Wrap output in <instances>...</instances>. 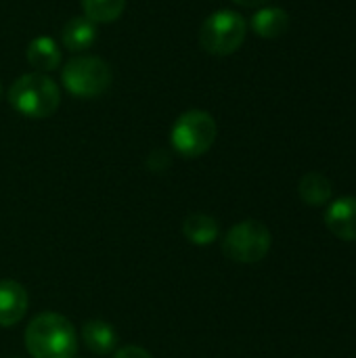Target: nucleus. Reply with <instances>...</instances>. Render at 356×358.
Returning <instances> with one entry per match:
<instances>
[{"instance_id": "obj_1", "label": "nucleus", "mask_w": 356, "mask_h": 358, "mask_svg": "<svg viewBox=\"0 0 356 358\" xmlns=\"http://www.w3.org/2000/svg\"><path fill=\"white\" fill-rule=\"evenodd\" d=\"M25 348L31 358H73L78 334L63 315L42 313L25 329Z\"/></svg>"}, {"instance_id": "obj_2", "label": "nucleus", "mask_w": 356, "mask_h": 358, "mask_svg": "<svg viewBox=\"0 0 356 358\" xmlns=\"http://www.w3.org/2000/svg\"><path fill=\"white\" fill-rule=\"evenodd\" d=\"M8 103L21 115L31 120H42L57 111L61 103V90L48 76L34 71L17 78L10 84Z\"/></svg>"}, {"instance_id": "obj_3", "label": "nucleus", "mask_w": 356, "mask_h": 358, "mask_svg": "<svg viewBox=\"0 0 356 358\" xmlns=\"http://www.w3.org/2000/svg\"><path fill=\"white\" fill-rule=\"evenodd\" d=\"M216 122L208 111L191 109L185 111L172 126L170 141L176 153L183 157H199L210 151L216 141Z\"/></svg>"}, {"instance_id": "obj_4", "label": "nucleus", "mask_w": 356, "mask_h": 358, "mask_svg": "<svg viewBox=\"0 0 356 358\" xmlns=\"http://www.w3.org/2000/svg\"><path fill=\"white\" fill-rule=\"evenodd\" d=\"M245 40V19L235 10H216L212 13L201 29H199V44L206 52L227 57L239 50Z\"/></svg>"}, {"instance_id": "obj_5", "label": "nucleus", "mask_w": 356, "mask_h": 358, "mask_svg": "<svg viewBox=\"0 0 356 358\" xmlns=\"http://www.w3.org/2000/svg\"><path fill=\"white\" fill-rule=\"evenodd\" d=\"M273 245L271 231L258 220L237 222L222 241V252L229 260L239 264H256L266 258Z\"/></svg>"}, {"instance_id": "obj_6", "label": "nucleus", "mask_w": 356, "mask_h": 358, "mask_svg": "<svg viewBox=\"0 0 356 358\" xmlns=\"http://www.w3.org/2000/svg\"><path fill=\"white\" fill-rule=\"evenodd\" d=\"M63 86L73 94L82 99H92L103 94L111 84V67L107 61L99 57H76L69 63H65L61 73Z\"/></svg>"}, {"instance_id": "obj_7", "label": "nucleus", "mask_w": 356, "mask_h": 358, "mask_svg": "<svg viewBox=\"0 0 356 358\" xmlns=\"http://www.w3.org/2000/svg\"><path fill=\"white\" fill-rule=\"evenodd\" d=\"M27 292L21 283L13 279L0 281V327L17 325L27 313Z\"/></svg>"}, {"instance_id": "obj_8", "label": "nucleus", "mask_w": 356, "mask_h": 358, "mask_svg": "<svg viewBox=\"0 0 356 358\" xmlns=\"http://www.w3.org/2000/svg\"><path fill=\"white\" fill-rule=\"evenodd\" d=\"M327 229L342 241H356V197L334 201L325 212Z\"/></svg>"}, {"instance_id": "obj_9", "label": "nucleus", "mask_w": 356, "mask_h": 358, "mask_svg": "<svg viewBox=\"0 0 356 358\" xmlns=\"http://www.w3.org/2000/svg\"><path fill=\"white\" fill-rule=\"evenodd\" d=\"M82 342L92 355H109L118 346V334L111 323L92 319L82 327Z\"/></svg>"}, {"instance_id": "obj_10", "label": "nucleus", "mask_w": 356, "mask_h": 358, "mask_svg": "<svg viewBox=\"0 0 356 358\" xmlns=\"http://www.w3.org/2000/svg\"><path fill=\"white\" fill-rule=\"evenodd\" d=\"M63 46L71 52H82L90 48L97 40V25L88 17H73L65 23L61 34Z\"/></svg>"}, {"instance_id": "obj_11", "label": "nucleus", "mask_w": 356, "mask_h": 358, "mask_svg": "<svg viewBox=\"0 0 356 358\" xmlns=\"http://www.w3.org/2000/svg\"><path fill=\"white\" fill-rule=\"evenodd\" d=\"M27 61L29 65L36 67V71H52L59 67L61 63V48L59 44L48 38V36H40V38H34L29 44H27Z\"/></svg>"}, {"instance_id": "obj_12", "label": "nucleus", "mask_w": 356, "mask_h": 358, "mask_svg": "<svg viewBox=\"0 0 356 358\" xmlns=\"http://www.w3.org/2000/svg\"><path fill=\"white\" fill-rule=\"evenodd\" d=\"M252 27L260 38H279L290 27V15L279 6H262L252 17Z\"/></svg>"}, {"instance_id": "obj_13", "label": "nucleus", "mask_w": 356, "mask_h": 358, "mask_svg": "<svg viewBox=\"0 0 356 358\" xmlns=\"http://www.w3.org/2000/svg\"><path fill=\"white\" fill-rule=\"evenodd\" d=\"M218 220L210 214H191L183 222V235L193 245H210L218 239Z\"/></svg>"}, {"instance_id": "obj_14", "label": "nucleus", "mask_w": 356, "mask_h": 358, "mask_svg": "<svg viewBox=\"0 0 356 358\" xmlns=\"http://www.w3.org/2000/svg\"><path fill=\"white\" fill-rule=\"evenodd\" d=\"M298 193L308 206H325L332 197V182L321 172H308L300 178Z\"/></svg>"}, {"instance_id": "obj_15", "label": "nucleus", "mask_w": 356, "mask_h": 358, "mask_svg": "<svg viewBox=\"0 0 356 358\" xmlns=\"http://www.w3.org/2000/svg\"><path fill=\"white\" fill-rule=\"evenodd\" d=\"M126 0H82L84 17L92 23H111L124 13Z\"/></svg>"}, {"instance_id": "obj_16", "label": "nucleus", "mask_w": 356, "mask_h": 358, "mask_svg": "<svg viewBox=\"0 0 356 358\" xmlns=\"http://www.w3.org/2000/svg\"><path fill=\"white\" fill-rule=\"evenodd\" d=\"M113 358H153L145 348H141V346H124V348H120L118 352H115V357Z\"/></svg>"}, {"instance_id": "obj_17", "label": "nucleus", "mask_w": 356, "mask_h": 358, "mask_svg": "<svg viewBox=\"0 0 356 358\" xmlns=\"http://www.w3.org/2000/svg\"><path fill=\"white\" fill-rule=\"evenodd\" d=\"M233 2H237V4H241V6H250V8H254V6H264L269 0H233Z\"/></svg>"}]
</instances>
